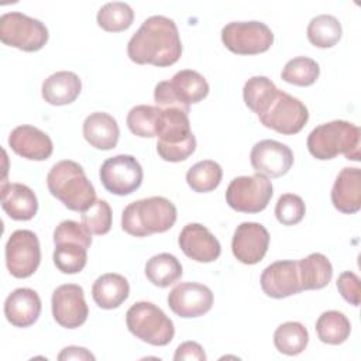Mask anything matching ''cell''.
Masks as SVG:
<instances>
[{"label": "cell", "mask_w": 361, "mask_h": 361, "mask_svg": "<svg viewBox=\"0 0 361 361\" xmlns=\"http://www.w3.org/2000/svg\"><path fill=\"white\" fill-rule=\"evenodd\" d=\"M128 58L138 65L171 66L182 55V42L173 20L148 17L127 44Z\"/></svg>", "instance_id": "obj_1"}, {"label": "cell", "mask_w": 361, "mask_h": 361, "mask_svg": "<svg viewBox=\"0 0 361 361\" xmlns=\"http://www.w3.org/2000/svg\"><path fill=\"white\" fill-rule=\"evenodd\" d=\"M47 186L51 195L72 212L85 213L97 200L96 190L83 168L71 159L52 165L47 175Z\"/></svg>", "instance_id": "obj_2"}, {"label": "cell", "mask_w": 361, "mask_h": 361, "mask_svg": "<svg viewBox=\"0 0 361 361\" xmlns=\"http://www.w3.org/2000/svg\"><path fill=\"white\" fill-rule=\"evenodd\" d=\"M360 127L345 121L333 120L314 127L306 141L307 149L316 159H333L343 154L350 161H360Z\"/></svg>", "instance_id": "obj_3"}, {"label": "cell", "mask_w": 361, "mask_h": 361, "mask_svg": "<svg viewBox=\"0 0 361 361\" xmlns=\"http://www.w3.org/2000/svg\"><path fill=\"white\" fill-rule=\"evenodd\" d=\"M176 221L175 204L162 196H151L126 206L121 228L134 237H148L168 231Z\"/></svg>", "instance_id": "obj_4"}, {"label": "cell", "mask_w": 361, "mask_h": 361, "mask_svg": "<svg viewBox=\"0 0 361 361\" xmlns=\"http://www.w3.org/2000/svg\"><path fill=\"white\" fill-rule=\"evenodd\" d=\"M209 94L207 80L196 71L183 69L171 80L159 82L154 89L157 107H179L189 111V106L202 102Z\"/></svg>", "instance_id": "obj_5"}, {"label": "cell", "mask_w": 361, "mask_h": 361, "mask_svg": "<svg viewBox=\"0 0 361 361\" xmlns=\"http://www.w3.org/2000/svg\"><path fill=\"white\" fill-rule=\"evenodd\" d=\"M128 331L151 345H166L175 336L173 322L151 302H137L126 313Z\"/></svg>", "instance_id": "obj_6"}, {"label": "cell", "mask_w": 361, "mask_h": 361, "mask_svg": "<svg viewBox=\"0 0 361 361\" xmlns=\"http://www.w3.org/2000/svg\"><path fill=\"white\" fill-rule=\"evenodd\" d=\"M48 37L45 24L27 14L11 11L0 17V39L4 45L25 52H35L44 48Z\"/></svg>", "instance_id": "obj_7"}, {"label": "cell", "mask_w": 361, "mask_h": 361, "mask_svg": "<svg viewBox=\"0 0 361 361\" xmlns=\"http://www.w3.org/2000/svg\"><path fill=\"white\" fill-rule=\"evenodd\" d=\"M221 41L237 55H257L274 44V32L261 21H231L221 28Z\"/></svg>", "instance_id": "obj_8"}, {"label": "cell", "mask_w": 361, "mask_h": 361, "mask_svg": "<svg viewBox=\"0 0 361 361\" xmlns=\"http://www.w3.org/2000/svg\"><path fill=\"white\" fill-rule=\"evenodd\" d=\"M272 190L269 178L262 173L238 176L227 186L226 202L235 212L259 213L268 206Z\"/></svg>", "instance_id": "obj_9"}, {"label": "cell", "mask_w": 361, "mask_h": 361, "mask_svg": "<svg viewBox=\"0 0 361 361\" xmlns=\"http://www.w3.org/2000/svg\"><path fill=\"white\" fill-rule=\"evenodd\" d=\"M258 118L264 127L283 135H292L305 127L309 111L299 99L279 90L275 100Z\"/></svg>", "instance_id": "obj_10"}, {"label": "cell", "mask_w": 361, "mask_h": 361, "mask_svg": "<svg viewBox=\"0 0 361 361\" xmlns=\"http://www.w3.org/2000/svg\"><path fill=\"white\" fill-rule=\"evenodd\" d=\"M104 189L117 196H127L135 192L142 183V168L133 155L120 154L107 158L99 172Z\"/></svg>", "instance_id": "obj_11"}, {"label": "cell", "mask_w": 361, "mask_h": 361, "mask_svg": "<svg viewBox=\"0 0 361 361\" xmlns=\"http://www.w3.org/2000/svg\"><path fill=\"white\" fill-rule=\"evenodd\" d=\"M41 248L38 237L31 230H16L6 243V265L16 278H28L39 267Z\"/></svg>", "instance_id": "obj_12"}, {"label": "cell", "mask_w": 361, "mask_h": 361, "mask_svg": "<svg viewBox=\"0 0 361 361\" xmlns=\"http://www.w3.org/2000/svg\"><path fill=\"white\" fill-rule=\"evenodd\" d=\"M54 320L65 329L80 327L89 314L82 286L65 283L58 286L51 298Z\"/></svg>", "instance_id": "obj_13"}, {"label": "cell", "mask_w": 361, "mask_h": 361, "mask_svg": "<svg viewBox=\"0 0 361 361\" xmlns=\"http://www.w3.org/2000/svg\"><path fill=\"white\" fill-rule=\"evenodd\" d=\"M168 306L179 317H199L213 306V292L203 283L180 282L168 295Z\"/></svg>", "instance_id": "obj_14"}, {"label": "cell", "mask_w": 361, "mask_h": 361, "mask_svg": "<svg viewBox=\"0 0 361 361\" xmlns=\"http://www.w3.org/2000/svg\"><path fill=\"white\" fill-rule=\"evenodd\" d=\"M269 245L268 230L255 221H244L237 226L231 251L237 261L245 265L258 264L267 254Z\"/></svg>", "instance_id": "obj_15"}, {"label": "cell", "mask_w": 361, "mask_h": 361, "mask_svg": "<svg viewBox=\"0 0 361 361\" xmlns=\"http://www.w3.org/2000/svg\"><path fill=\"white\" fill-rule=\"evenodd\" d=\"M250 161L257 173L267 178H279L293 165V152L279 141L261 140L252 147Z\"/></svg>", "instance_id": "obj_16"}, {"label": "cell", "mask_w": 361, "mask_h": 361, "mask_svg": "<svg viewBox=\"0 0 361 361\" xmlns=\"http://www.w3.org/2000/svg\"><path fill=\"white\" fill-rule=\"evenodd\" d=\"M259 282L264 293L274 299H283L302 292L298 261L272 262L262 271Z\"/></svg>", "instance_id": "obj_17"}, {"label": "cell", "mask_w": 361, "mask_h": 361, "mask_svg": "<svg viewBox=\"0 0 361 361\" xmlns=\"http://www.w3.org/2000/svg\"><path fill=\"white\" fill-rule=\"evenodd\" d=\"M183 254L196 262H213L221 254L219 240L199 223L186 224L178 238Z\"/></svg>", "instance_id": "obj_18"}, {"label": "cell", "mask_w": 361, "mask_h": 361, "mask_svg": "<svg viewBox=\"0 0 361 361\" xmlns=\"http://www.w3.org/2000/svg\"><path fill=\"white\" fill-rule=\"evenodd\" d=\"M8 145L17 155L30 161H45L54 151L49 135L28 124L18 126L10 133Z\"/></svg>", "instance_id": "obj_19"}, {"label": "cell", "mask_w": 361, "mask_h": 361, "mask_svg": "<svg viewBox=\"0 0 361 361\" xmlns=\"http://www.w3.org/2000/svg\"><path fill=\"white\" fill-rule=\"evenodd\" d=\"M41 313V299L34 289L17 288L4 302V316L14 327H30Z\"/></svg>", "instance_id": "obj_20"}, {"label": "cell", "mask_w": 361, "mask_h": 361, "mask_svg": "<svg viewBox=\"0 0 361 361\" xmlns=\"http://www.w3.org/2000/svg\"><path fill=\"white\" fill-rule=\"evenodd\" d=\"M333 206L345 214L357 213L361 207V172L358 168H343L331 188Z\"/></svg>", "instance_id": "obj_21"}, {"label": "cell", "mask_w": 361, "mask_h": 361, "mask_svg": "<svg viewBox=\"0 0 361 361\" xmlns=\"http://www.w3.org/2000/svg\"><path fill=\"white\" fill-rule=\"evenodd\" d=\"M1 207L10 219L27 221L37 214L38 200L35 193L27 185L17 182L3 183Z\"/></svg>", "instance_id": "obj_22"}, {"label": "cell", "mask_w": 361, "mask_h": 361, "mask_svg": "<svg viewBox=\"0 0 361 361\" xmlns=\"http://www.w3.org/2000/svg\"><path fill=\"white\" fill-rule=\"evenodd\" d=\"M83 137L96 149H113L120 137V128L113 116L104 111H94L83 121Z\"/></svg>", "instance_id": "obj_23"}, {"label": "cell", "mask_w": 361, "mask_h": 361, "mask_svg": "<svg viewBox=\"0 0 361 361\" xmlns=\"http://www.w3.org/2000/svg\"><path fill=\"white\" fill-rule=\"evenodd\" d=\"M82 90V82L75 72L59 71L49 75L41 87L42 97L52 106L71 104L78 99Z\"/></svg>", "instance_id": "obj_24"}, {"label": "cell", "mask_w": 361, "mask_h": 361, "mask_svg": "<svg viewBox=\"0 0 361 361\" xmlns=\"http://www.w3.org/2000/svg\"><path fill=\"white\" fill-rule=\"evenodd\" d=\"M189 111L179 107H159L157 137L162 144H179L192 137Z\"/></svg>", "instance_id": "obj_25"}, {"label": "cell", "mask_w": 361, "mask_h": 361, "mask_svg": "<svg viewBox=\"0 0 361 361\" xmlns=\"http://www.w3.org/2000/svg\"><path fill=\"white\" fill-rule=\"evenodd\" d=\"M130 295L128 281L114 272L103 274L92 286V296L94 303L106 310L118 307Z\"/></svg>", "instance_id": "obj_26"}, {"label": "cell", "mask_w": 361, "mask_h": 361, "mask_svg": "<svg viewBox=\"0 0 361 361\" xmlns=\"http://www.w3.org/2000/svg\"><path fill=\"white\" fill-rule=\"evenodd\" d=\"M298 269L302 290L322 289L327 286L333 278L331 262L320 252H312L306 258L299 259Z\"/></svg>", "instance_id": "obj_27"}, {"label": "cell", "mask_w": 361, "mask_h": 361, "mask_svg": "<svg viewBox=\"0 0 361 361\" xmlns=\"http://www.w3.org/2000/svg\"><path fill=\"white\" fill-rule=\"evenodd\" d=\"M182 272L183 271L179 259L169 252L157 254L145 264V275L148 281L158 288H168L169 285L178 282Z\"/></svg>", "instance_id": "obj_28"}, {"label": "cell", "mask_w": 361, "mask_h": 361, "mask_svg": "<svg viewBox=\"0 0 361 361\" xmlns=\"http://www.w3.org/2000/svg\"><path fill=\"white\" fill-rule=\"evenodd\" d=\"M278 92L279 89L267 76H252L243 87V99L245 106L259 116L271 106Z\"/></svg>", "instance_id": "obj_29"}, {"label": "cell", "mask_w": 361, "mask_h": 361, "mask_svg": "<svg viewBox=\"0 0 361 361\" xmlns=\"http://www.w3.org/2000/svg\"><path fill=\"white\" fill-rule=\"evenodd\" d=\"M316 333L322 343L337 345L348 338L351 324L344 313L338 310H327L319 316L316 322Z\"/></svg>", "instance_id": "obj_30"}, {"label": "cell", "mask_w": 361, "mask_h": 361, "mask_svg": "<svg viewBox=\"0 0 361 361\" xmlns=\"http://www.w3.org/2000/svg\"><path fill=\"white\" fill-rule=\"evenodd\" d=\"M306 32L312 45L317 48H331L341 39L343 28L337 17L320 14L310 20Z\"/></svg>", "instance_id": "obj_31"}, {"label": "cell", "mask_w": 361, "mask_h": 361, "mask_svg": "<svg viewBox=\"0 0 361 361\" xmlns=\"http://www.w3.org/2000/svg\"><path fill=\"white\" fill-rule=\"evenodd\" d=\"M54 264L63 274H78L87 262V250L82 243L63 240L54 243Z\"/></svg>", "instance_id": "obj_32"}, {"label": "cell", "mask_w": 361, "mask_h": 361, "mask_svg": "<svg viewBox=\"0 0 361 361\" xmlns=\"http://www.w3.org/2000/svg\"><path fill=\"white\" fill-rule=\"evenodd\" d=\"M309 343V333L299 322H286L276 327L274 344L285 355H298L305 351Z\"/></svg>", "instance_id": "obj_33"}, {"label": "cell", "mask_w": 361, "mask_h": 361, "mask_svg": "<svg viewBox=\"0 0 361 361\" xmlns=\"http://www.w3.org/2000/svg\"><path fill=\"white\" fill-rule=\"evenodd\" d=\"M223 178L221 166L212 159L196 162L186 172V182L193 192L206 193L214 190Z\"/></svg>", "instance_id": "obj_34"}, {"label": "cell", "mask_w": 361, "mask_h": 361, "mask_svg": "<svg viewBox=\"0 0 361 361\" xmlns=\"http://www.w3.org/2000/svg\"><path fill=\"white\" fill-rule=\"evenodd\" d=\"M97 24L100 28L109 32H120L133 24L134 11L133 8L123 1L106 3L97 11Z\"/></svg>", "instance_id": "obj_35"}, {"label": "cell", "mask_w": 361, "mask_h": 361, "mask_svg": "<svg viewBox=\"0 0 361 361\" xmlns=\"http://www.w3.org/2000/svg\"><path fill=\"white\" fill-rule=\"evenodd\" d=\"M320 75L319 63L307 56H296L288 61L281 72L282 80L295 86H310Z\"/></svg>", "instance_id": "obj_36"}, {"label": "cell", "mask_w": 361, "mask_h": 361, "mask_svg": "<svg viewBox=\"0 0 361 361\" xmlns=\"http://www.w3.org/2000/svg\"><path fill=\"white\" fill-rule=\"evenodd\" d=\"M159 107L138 104L134 106L127 114L128 130L141 138L157 137V123H158Z\"/></svg>", "instance_id": "obj_37"}, {"label": "cell", "mask_w": 361, "mask_h": 361, "mask_svg": "<svg viewBox=\"0 0 361 361\" xmlns=\"http://www.w3.org/2000/svg\"><path fill=\"white\" fill-rule=\"evenodd\" d=\"M82 223L86 228L96 235L107 234L111 228V207L103 200L97 199L90 209L82 213Z\"/></svg>", "instance_id": "obj_38"}, {"label": "cell", "mask_w": 361, "mask_h": 361, "mask_svg": "<svg viewBox=\"0 0 361 361\" xmlns=\"http://www.w3.org/2000/svg\"><path fill=\"white\" fill-rule=\"evenodd\" d=\"M306 213L305 202L300 196L293 193L282 195L275 204L276 220L283 226H293L302 221Z\"/></svg>", "instance_id": "obj_39"}, {"label": "cell", "mask_w": 361, "mask_h": 361, "mask_svg": "<svg viewBox=\"0 0 361 361\" xmlns=\"http://www.w3.org/2000/svg\"><path fill=\"white\" fill-rule=\"evenodd\" d=\"M63 240L79 241L86 248H90L92 233L86 228L83 223H78L73 220H63L54 230V243L63 241Z\"/></svg>", "instance_id": "obj_40"}, {"label": "cell", "mask_w": 361, "mask_h": 361, "mask_svg": "<svg viewBox=\"0 0 361 361\" xmlns=\"http://www.w3.org/2000/svg\"><path fill=\"white\" fill-rule=\"evenodd\" d=\"M196 149V138L195 134L189 137L186 141L179 144H162L157 142L158 155L168 162H180L188 159Z\"/></svg>", "instance_id": "obj_41"}, {"label": "cell", "mask_w": 361, "mask_h": 361, "mask_svg": "<svg viewBox=\"0 0 361 361\" xmlns=\"http://www.w3.org/2000/svg\"><path fill=\"white\" fill-rule=\"evenodd\" d=\"M336 286L340 292V295L353 306L360 305V295H361V282L360 278L351 272L344 271L338 275V279L336 282Z\"/></svg>", "instance_id": "obj_42"}, {"label": "cell", "mask_w": 361, "mask_h": 361, "mask_svg": "<svg viewBox=\"0 0 361 361\" xmlns=\"http://www.w3.org/2000/svg\"><path fill=\"white\" fill-rule=\"evenodd\" d=\"M175 361L180 360H196V361H206V354L203 347L196 343V341H185L180 345H178L175 354H173Z\"/></svg>", "instance_id": "obj_43"}, {"label": "cell", "mask_w": 361, "mask_h": 361, "mask_svg": "<svg viewBox=\"0 0 361 361\" xmlns=\"http://www.w3.org/2000/svg\"><path fill=\"white\" fill-rule=\"evenodd\" d=\"M58 360H61V361L62 360H92V361H94V355L83 347L69 345V347H65L59 353Z\"/></svg>", "instance_id": "obj_44"}]
</instances>
